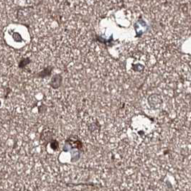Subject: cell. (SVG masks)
Here are the masks:
<instances>
[{
	"instance_id": "obj_4",
	"label": "cell",
	"mask_w": 191,
	"mask_h": 191,
	"mask_svg": "<svg viewBox=\"0 0 191 191\" xmlns=\"http://www.w3.org/2000/svg\"><path fill=\"white\" fill-rule=\"evenodd\" d=\"M12 37H13L14 40L17 41V42H19V41H21V40H22V37H21L20 35H19V33H15L13 34Z\"/></svg>"
},
{
	"instance_id": "obj_3",
	"label": "cell",
	"mask_w": 191,
	"mask_h": 191,
	"mask_svg": "<svg viewBox=\"0 0 191 191\" xmlns=\"http://www.w3.org/2000/svg\"><path fill=\"white\" fill-rule=\"evenodd\" d=\"M30 62V58H27L22 59V60H21L20 62H19V68H23L25 67L26 65H27Z\"/></svg>"
},
{
	"instance_id": "obj_2",
	"label": "cell",
	"mask_w": 191,
	"mask_h": 191,
	"mask_svg": "<svg viewBox=\"0 0 191 191\" xmlns=\"http://www.w3.org/2000/svg\"><path fill=\"white\" fill-rule=\"evenodd\" d=\"M52 70H53V68H52V67L51 66L45 68L43 69L41 72L37 74V76H38L39 78H45L46 77V76H50L52 72Z\"/></svg>"
},
{
	"instance_id": "obj_1",
	"label": "cell",
	"mask_w": 191,
	"mask_h": 191,
	"mask_svg": "<svg viewBox=\"0 0 191 191\" xmlns=\"http://www.w3.org/2000/svg\"><path fill=\"white\" fill-rule=\"evenodd\" d=\"M62 82V78L60 75H55L54 77L53 78L51 82V85L53 88H57L59 86H60Z\"/></svg>"
}]
</instances>
